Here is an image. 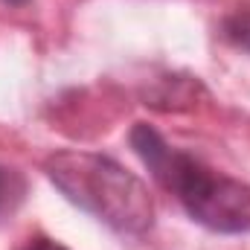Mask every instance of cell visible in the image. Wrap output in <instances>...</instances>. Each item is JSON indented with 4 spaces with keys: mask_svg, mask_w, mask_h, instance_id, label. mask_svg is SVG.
Returning a JSON list of instances; mask_svg holds the SVG:
<instances>
[{
    "mask_svg": "<svg viewBox=\"0 0 250 250\" xmlns=\"http://www.w3.org/2000/svg\"><path fill=\"white\" fill-rule=\"evenodd\" d=\"M157 181L172 189L187 212L218 233H250V187L201 166L184 151H172Z\"/></svg>",
    "mask_w": 250,
    "mask_h": 250,
    "instance_id": "7a4b0ae2",
    "label": "cell"
},
{
    "mask_svg": "<svg viewBox=\"0 0 250 250\" xmlns=\"http://www.w3.org/2000/svg\"><path fill=\"white\" fill-rule=\"evenodd\" d=\"M21 198H23V181H21V175L12 172V169H6V166H0V218L9 215L21 204Z\"/></svg>",
    "mask_w": 250,
    "mask_h": 250,
    "instance_id": "3957f363",
    "label": "cell"
},
{
    "mask_svg": "<svg viewBox=\"0 0 250 250\" xmlns=\"http://www.w3.org/2000/svg\"><path fill=\"white\" fill-rule=\"evenodd\" d=\"M47 175L73 204L117 233H146L154 221V204L146 184L111 157L62 151L47 160Z\"/></svg>",
    "mask_w": 250,
    "mask_h": 250,
    "instance_id": "6da1fadb",
    "label": "cell"
},
{
    "mask_svg": "<svg viewBox=\"0 0 250 250\" xmlns=\"http://www.w3.org/2000/svg\"><path fill=\"white\" fill-rule=\"evenodd\" d=\"M23 250H67V248L56 245V242H50V239H38V242H32L29 248H23Z\"/></svg>",
    "mask_w": 250,
    "mask_h": 250,
    "instance_id": "5b68a950",
    "label": "cell"
},
{
    "mask_svg": "<svg viewBox=\"0 0 250 250\" xmlns=\"http://www.w3.org/2000/svg\"><path fill=\"white\" fill-rule=\"evenodd\" d=\"M224 32H227V38H230L236 47H242V50L250 53V9L233 12V15L224 21Z\"/></svg>",
    "mask_w": 250,
    "mask_h": 250,
    "instance_id": "277c9868",
    "label": "cell"
},
{
    "mask_svg": "<svg viewBox=\"0 0 250 250\" xmlns=\"http://www.w3.org/2000/svg\"><path fill=\"white\" fill-rule=\"evenodd\" d=\"M6 3H12V6H23L26 0H6Z\"/></svg>",
    "mask_w": 250,
    "mask_h": 250,
    "instance_id": "8992f818",
    "label": "cell"
}]
</instances>
